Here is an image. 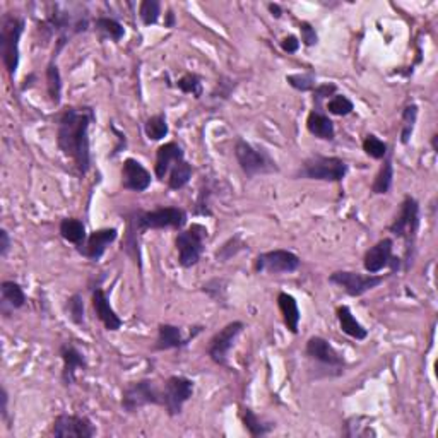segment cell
<instances>
[{"label": "cell", "mask_w": 438, "mask_h": 438, "mask_svg": "<svg viewBox=\"0 0 438 438\" xmlns=\"http://www.w3.org/2000/svg\"><path fill=\"white\" fill-rule=\"evenodd\" d=\"M94 118L96 115L91 106H69L57 118V144L65 156L72 159L81 177L91 168L89 127Z\"/></svg>", "instance_id": "1"}, {"label": "cell", "mask_w": 438, "mask_h": 438, "mask_svg": "<svg viewBox=\"0 0 438 438\" xmlns=\"http://www.w3.org/2000/svg\"><path fill=\"white\" fill-rule=\"evenodd\" d=\"M420 204L415 197L408 195L404 197L403 204H400L399 214L394 219V223L388 226V231L397 238H404L406 243V267H409L415 257V247L417 231H420Z\"/></svg>", "instance_id": "2"}, {"label": "cell", "mask_w": 438, "mask_h": 438, "mask_svg": "<svg viewBox=\"0 0 438 438\" xmlns=\"http://www.w3.org/2000/svg\"><path fill=\"white\" fill-rule=\"evenodd\" d=\"M24 19L16 14H4L0 23V55L2 64L11 77L19 67V40L24 31Z\"/></svg>", "instance_id": "3"}, {"label": "cell", "mask_w": 438, "mask_h": 438, "mask_svg": "<svg viewBox=\"0 0 438 438\" xmlns=\"http://www.w3.org/2000/svg\"><path fill=\"white\" fill-rule=\"evenodd\" d=\"M187 212L182 207H158L154 211H137L129 219V228L134 231L165 230V228L185 226Z\"/></svg>", "instance_id": "4"}, {"label": "cell", "mask_w": 438, "mask_h": 438, "mask_svg": "<svg viewBox=\"0 0 438 438\" xmlns=\"http://www.w3.org/2000/svg\"><path fill=\"white\" fill-rule=\"evenodd\" d=\"M347 173V163L335 156H312L303 161L296 171L298 178L318 182H341Z\"/></svg>", "instance_id": "5"}, {"label": "cell", "mask_w": 438, "mask_h": 438, "mask_svg": "<svg viewBox=\"0 0 438 438\" xmlns=\"http://www.w3.org/2000/svg\"><path fill=\"white\" fill-rule=\"evenodd\" d=\"M235 158L238 161L245 175L248 178L257 177V175H265L271 173V171H277L276 163L272 161V158L265 153L264 149L252 146L250 142L238 139L235 144Z\"/></svg>", "instance_id": "6"}, {"label": "cell", "mask_w": 438, "mask_h": 438, "mask_svg": "<svg viewBox=\"0 0 438 438\" xmlns=\"http://www.w3.org/2000/svg\"><path fill=\"white\" fill-rule=\"evenodd\" d=\"M161 391L151 379H142L129 384L122 392V408L127 413H137L146 406H161Z\"/></svg>", "instance_id": "7"}, {"label": "cell", "mask_w": 438, "mask_h": 438, "mask_svg": "<svg viewBox=\"0 0 438 438\" xmlns=\"http://www.w3.org/2000/svg\"><path fill=\"white\" fill-rule=\"evenodd\" d=\"M207 238V230L202 224H192L187 230L180 231L175 238L178 250V262L182 267H192L200 260L204 252V241Z\"/></svg>", "instance_id": "8"}, {"label": "cell", "mask_w": 438, "mask_h": 438, "mask_svg": "<svg viewBox=\"0 0 438 438\" xmlns=\"http://www.w3.org/2000/svg\"><path fill=\"white\" fill-rule=\"evenodd\" d=\"M194 380L187 379L182 375H173L165 382V387L161 391V406L166 409L170 416L182 415L183 406L194 396Z\"/></svg>", "instance_id": "9"}, {"label": "cell", "mask_w": 438, "mask_h": 438, "mask_svg": "<svg viewBox=\"0 0 438 438\" xmlns=\"http://www.w3.org/2000/svg\"><path fill=\"white\" fill-rule=\"evenodd\" d=\"M245 323L240 321L230 322L211 338L207 346V355L216 365L219 367H228V362H230V351L235 346L236 339L238 335L243 333Z\"/></svg>", "instance_id": "10"}, {"label": "cell", "mask_w": 438, "mask_h": 438, "mask_svg": "<svg viewBox=\"0 0 438 438\" xmlns=\"http://www.w3.org/2000/svg\"><path fill=\"white\" fill-rule=\"evenodd\" d=\"M300 257L296 253L284 250V248H276L259 253L255 259V271L259 274H282V272H294L300 269Z\"/></svg>", "instance_id": "11"}, {"label": "cell", "mask_w": 438, "mask_h": 438, "mask_svg": "<svg viewBox=\"0 0 438 438\" xmlns=\"http://www.w3.org/2000/svg\"><path fill=\"white\" fill-rule=\"evenodd\" d=\"M329 281L333 284L339 286L350 296H363V294L371 292V289L379 288L384 282V276H376V274H359L351 271H338L329 276Z\"/></svg>", "instance_id": "12"}, {"label": "cell", "mask_w": 438, "mask_h": 438, "mask_svg": "<svg viewBox=\"0 0 438 438\" xmlns=\"http://www.w3.org/2000/svg\"><path fill=\"white\" fill-rule=\"evenodd\" d=\"M52 433L57 438H91L96 435V427L89 417L62 413L53 421Z\"/></svg>", "instance_id": "13"}, {"label": "cell", "mask_w": 438, "mask_h": 438, "mask_svg": "<svg viewBox=\"0 0 438 438\" xmlns=\"http://www.w3.org/2000/svg\"><path fill=\"white\" fill-rule=\"evenodd\" d=\"M305 355L309 356L310 359H315L323 367H329L333 370L341 371L345 368L346 362L341 355L335 351V347L330 345L327 339L321 338V335H313L306 341L305 346Z\"/></svg>", "instance_id": "14"}, {"label": "cell", "mask_w": 438, "mask_h": 438, "mask_svg": "<svg viewBox=\"0 0 438 438\" xmlns=\"http://www.w3.org/2000/svg\"><path fill=\"white\" fill-rule=\"evenodd\" d=\"M118 238L117 228H103V230H96L89 233L88 238L81 247H77L79 253H83L86 259L96 262L103 257L106 248Z\"/></svg>", "instance_id": "15"}, {"label": "cell", "mask_w": 438, "mask_h": 438, "mask_svg": "<svg viewBox=\"0 0 438 438\" xmlns=\"http://www.w3.org/2000/svg\"><path fill=\"white\" fill-rule=\"evenodd\" d=\"M392 250H394V240L392 238H384L376 241L374 247L368 248L365 259H363V265H365L367 272L379 274L391 264H394L396 267L397 259H394V255H392Z\"/></svg>", "instance_id": "16"}, {"label": "cell", "mask_w": 438, "mask_h": 438, "mask_svg": "<svg viewBox=\"0 0 438 438\" xmlns=\"http://www.w3.org/2000/svg\"><path fill=\"white\" fill-rule=\"evenodd\" d=\"M122 187L130 192H146L151 187V173L137 159L127 158L122 166Z\"/></svg>", "instance_id": "17"}, {"label": "cell", "mask_w": 438, "mask_h": 438, "mask_svg": "<svg viewBox=\"0 0 438 438\" xmlns=\"http://www.w3.org/2000/svg\"><path fill=\"white\" fill-rule=\"evenodd\" d=\"M60 358L64 362L62 370V382L65 387H72L77 382V371L84 370L88 367L86 363V356L77 350L71 342H65L60 346Z\"/></svg>", "instance_id": "18"}, {"label": "cell", "mask_w": 438, "mask_h": 438, "mask_svg": "<svg viewBox=\"0 0 438 438\" xmlns=\"http://www.w3.org/2000/svg\"><path fill=\"white\" fill-rule=\"evenodd\" d=\"M185 159L182 146L177 142H166V144L159 146L156 151V165H154V173L158 180H165L170 170L177 165L178 161Z\"/></svg>", "instance_id": "19"}, {"label": "cell", "mask_w": 438, "mask_h": 438, "mask_svg": "<svg viewBox=\"0 0 438 438\" xmlns=\"http://www.w3.org/2000/svg\"><path fill=\"white\" fill-rule=\"evenodd\" d=\"M93 309L94 313H96V317L100 318L101 323L105 325L106 330H118L122 327V318L118 317L115 310H113V306L110 305L108 296H106V293L103 289H94L93 293Z\"/></svg>", "instance_id": "20"}, {"label": "cell", "mask_w": 438, "mask_h": 438, "mask_svg": "<svg viewBox=\"0 0 438 438\" xmlns=\"http://www.w3.org/2000/svg\"><path fill=\"white\" fill-rule=\"evenodd\" d=\"M194 339V335H183V330L171 323H159L158 327V339L154 342V350L156 351H168V350H180V347L187 346L188 341Z\"/></svg>", "instance_id": "21"}, {"label": "cell", "mask_w": 438, "mask_h": 438, "mask_svg": "<svg viewBox=\"0 0 438 438\" xmlns=\"http://www.w3.org/2000/svg\"><path fill=\"white\" fill-rule=\"evenodd\" d=\"M277 306H279V312L282 315V321L284 325L288 327V330L292 334H298V327H300V309H298V301L294 300V296L288 293H279L277 294Z\"/></svg>", "instance_id": "22"}, {"label": "cell", "mask_w": 438, "mask_h": 438, "mask_svg": "<svg viewBox=\"0 0 438 438\" xmlns=\"http://www.w3.org/2000/svg\"><path fill=\"white\" fill-rule=\"evenodd\" d=\"M306 129L313 137L322 139V141H334L335 139L334 122L325 113L317 112V110L310 112L309 118H306Z\"/></svg>", "instance_id": "23"}, {"label": "cell", "mask_w": 438, "mask_h": 438, "mask_svg": "<svg viewBox=\"0 0 438 438\" xmlns=\"http://www.w3.org/2000/svg\"><path fill=\"white\" fill-rule=\"evenodd\" d=\"M338 321H339V327H341V330L345 334L350 335V338L356 339V341H363V339L368 338V330L365 327L362 325L358 321H356V317L351 312V309L347 305H341L338 306Z\"/></svg>", "instance_id": "24"}, {"label": "cell", "mask_w": 438, "mask_h": 438, "mask_svg": "<svg viewBox=\"0 0 438 438\" xmlns=\"http://www.w3.org/2000/svg\"><path fill=\"white\" fill-rule=\"evenodd\" d=\"M0 293H2V312L7 315V309L18 310L26 305V294H24L21 284L16 281H4L0 284Z\"/></svg>", "instance_id": "25"}, {"label": "cell", "mask_w": 438, "mask_h": 438, "mask_svg": "<svg viewBox=\"0 0 438 438\" xmlns=\"http://www.w3.org/2000/svg\"><path fill=\"white\" fill-rule=\"evenodd\" d=\"M59 233L65 241L76 245V247H81V245L86 241V238H88L86 224L77 218H65L60 221Z\"/></svg>", "instance_id": "26"}, {"label": "cell", "mask_w": 438, "mask_h": 438, "mask_svg": "<svg viewBox=\"0 0 438 438\" xmlns=\"http://www.w3.org/2000/svg\"><path fill=\"white\" fill-rule=\"evenodd\" d=\"M241 421H243V427L248 432V435L253 438L269 435L274 428L272 423H267V421L260 420V417L248 408L241 409Z\"/></svg>", "instance_id": "27"}, {"label": "cell", "mask_w": 438, "mask_h": 438, "mask_svg": "<svg viewBox=\"0 0 438 438\" xmlns=\"http://www.w3.org/2000/svg\"><path fill=\"white\" fill-rule=\"evenodd\" d=\"M384 159H386V161H384L379 175H376L374 180V185H371V192H374L375 195L388 194V190L392 188V183H394V165H392V159L388 154Z\"/></svg>", "instance_id": "28"}, {"label": "cell", "mask_w": 438, "mask_h": 438, "mask_svg": "<svg viewBox=\"0 0 438 438\" xmlns=\"http://www.w3.org/2000/svg\"><path fill=\"white\" fill-rule=\"evenodd\" d=\"M47 89L48 96H50L53 105H60V98H62V76H60L59 65L55 64V59L47 67Z\"/></svg>", "instance_id": "29"}, {"label": "cell", "mask_w": 438, "mask_h": 438, "mask_svg": "<svg viewBox=\"0 0 438 438\" xmlns=\"http://www.w3.org/2000/svg\"><path fill=\"white\" fill-rule=\"evenodd\" d=\"M192 171L194 170H192L190 163H187L185 159H183V161H178L177 165L171 168L170 173H168V187H170L171 190H180V188H183L188 182H190Z\"/></svg>", "instance_id": "30"}, {"label": "cell", "mask_w": 438, "mask_h": 438, "mask_svg": "<svg viewBox=\"0 0 438 438\" xmlns=\"http://www.w3.org/2000/svg\"><path fill=\"white\" fill-rule=\"evenodd\" d=\"M94 28L103 38L112 40V42H120L125 36L124 26L112 18H96L94 19Z\"/></svg>", "instance_id": "31"}, {"label": "cell", "mask_w": 438, "mask_h": 438, "mask_svg": "<svg viewBox=\"0 0 438 438\" xmlns=\"http://www.w3.org/2000/svg\"><path fill=\"white\" fill-rule=\"evenodd\" d=\"M144 132L147 139H151V141H161V139H165L168 132H170L166 117L163 115V113H158V115L147 118L144 124Z\"/></svg>", "instance_id": "32"}, {"label": "cell", "mask_w": 438, "mask_h": 438, "mask_svg": "<svg viewBox=\"0 0 438 438\" xmlns=\"http://www.w3.org/2000/svg\"><path fill=\"white\" fill-rule=\"evenodd\" d=\"M417 120V105H408L403 110V125H400V142L409 144L413 132H415V125Z\"/></svg>", "instance_id": "33"}, {"label": "cell", "mask_w": 438, "mask_h": 438, "mask_svg": "<svg viewBox=\"0 0 438 438\" xmlns=\"http://www.w3.org/2000/svg\"><path fill=\"white\" fill-rule=\"evenodd\" d=\"M159 16H161V4L158 0H144L139 6V18L144 26H153L158 23Z\"/></svg>", "instance_id": "34"}, {"label": "cell", "mask_w": 438, "mask_h": 438, "mask_svg": "<svg viewBox=\"0 0 438 438\" xmlns=\"http://www.w3.org/2000/svg\"><path fill=\"white\" fill-rule=\"evenodd\" d=\"M177 88L182 93L192 94L194 98L202 96V79L194 72H187L177 81Z\"/></svg>", "instance_id": "35"}, {"label": "cell", "mask_w": 438, "mask_h": 438, "mask_svg": "<svg viewBox=\"0 0 438 438\" xmlns=\"http://www.w3.org/2000/svg\"><path fill=\"white\" fill-rule=\"evenodd\" d=\"M363 151H365L370 158L384 159L388 154V146L382 139L374 136V134H368L365 141H363Z\"/></svg>", "instance_id": "36"}, {"label": "cell", "mask_w": 438, "mask_h": 438, "mask_svg": "<svg viewBox=\"0 0 438 438\" xmlns=\"http://www.w3.org/2000/svg\"><path fill=\"white\" fill-rule=\"evenodd\" d=\"M327 110H329V113H333V115L346 117L355 110V103L350 98L345 96V94H334V96L327 101Z\"/></svg>", "instance_id": "37"}, {"label": "cell", "mask_w": 438, "mask_h": 438, "mask_svg": "<svg viewBox=\"0 0 438 438\" xmlns=\"http://www.w3.org/2000/svg\"><path fill=\"white\" fill-rule=\"evenodd\" d=\"M65 309H67L69 318H71L72 323H76V325H84V300L83 296H81L79 293L72 294L71 298L67 300V305H65Z\"/></svg>", "instance_id": "38"}, {"label": "cell", "mask_w": 438, "mask_h": 438, "mask_svg": "<svg viewBox=\"0 0 438 438\" xmlns=\"http://www.w3.org/2000/svg\"><path fill=\"white\" fill-rule=\"evenodd\" d=\"M288 84L296 91H313L315 89V77L313 74H292L286 77Z\"/></svg>", "instance_id": "39"}, {"label": "cell", "mask_w": 438, "mask_h": 438, "mask_svg": "<svg viewBox=\"0 0 438 438\" xmlns=\"http://www.w3.org/2000/svg\"><path fill=\"white\" fill-rule=\"evenodd\" d=\"M243 248H245L243 241L240 240V236H235V238L228 240L226 243H224L223 247L216 252V259H218V262H226V260H230L233 255H236L240 250H243Z\"/></svg>", "instance_id": "40"}, {"label": "cell", "mask_w": 438, "mask_h": 438, "mask_svg": "<svg viewBox=\"0 0 438 438\" xmlns=\"http://www.w3.org/2000/svg\"><path fill=\"white\" fill-rule=\"evenodd\" d=\"M335 91H338V86L333 83H325L321 86H315L313 89V103H315V110L317 112H322L321 105L323 100H330V98L334 96Z\"/></svg>", "instance_id": "41"}, {"label": "cell", "mask_w": 438, "mask_h": 438, "mask_svg": "<svg viewBox=\"0 0 438 438\" xmlns=\"http://www.w3.org/2000/svg\"><path fill=\"white\" fill-rule=\"evenodd\" d=\"M353 421L355 425H351L350 421L346 425L347 437H375V430L371 428V425H362L359 417H353Z\"/></svg>", "instance_id": "42"}, {"label": "cell", "mask_w": 438, "mask_h": 438, "mask_svg": "<svg viewBox=\"0 0 438 438\" xmlns=\"http://www.w3.org/2000/svg\"><path fill=\"white\" fill-rule=\"evenodd\" d=\"M204 293H207L209 296L212 298L214 301H223L224 300V288H223V281L219 279H212L209 281L207 284L202 286Z\"/></svg>", "instance_id": "43"}, {"label": "cell", "mask_w": 438, "mask_h": 438, "mask_svg": "<svg viewBox=\"0 0 438 438\" xmlns=\"http://www.w3.org/2000/svg\"><path fill=\"white\" fill-rule=\"evenodd\" d=\"M300 33H301V42L305 47H313L318 42V36L315 28L310 23H301L300 24Z\"/></svg>", "instance_id": "44"}, {"label": "cell", "mask_w": 438, "mask_h": 438, "mask_svg": "<svg viewBox=\"0 0 438 438\" xmlns=\"http://www.w3.org/2000/svg\"><path fill=\"white\" fill-rule=\"evenodd\" d=\"M281 48L282 52L286 53H296L300 50V40H298L294 35L286 36V38L281 40Z\"/></svg>", "instance_id": "45"}, {"label": "cell", "mask_w": 438, "mask_h": 438, "mask_svg": "<svg viewBox=\"0 0 438 438\" xmlns=\"http://www.w3.org/2000/svg\"><path fill=\"white\" fill-rule=\"evenodd\" d=\"M7 415H9V394H7L6 387H2V391H0V416H2V420H7Z\"/></svg>", "instance_id": "46"}, {"label": "cell", "mask_w": 438, "mask_h": 438, "mask_svg": "<svg viewBox=\"0 0 438 438\" xmlns=\"http://www.w3.org/2000/svg\"><path fill=\"white\" fill-rule=\"evenodd\" d=\"M11 250V236L7 230H0V257H6Z\"/></svg>", "instance_id": "47"}, {"label": "cell", "mask_w": 438, "mask_h": 438, "mask_svg": "<svg viewBox=\"0 0 438 438\" xmlns=\"http://www.w3.org/2000/svg\"><path fill=\"white\" fill-rule=\"evenodd\" d=\"M269 12H271V14L274 16V18L276 19H279L281 18V14H282V9H281V6L279 4H269Z\"/></svg>", "instance_id": "48"}, {"label": "cell", "mask_w": 438, "mask_h": 438, "mask_svg": "<svg viewBox=\"0 0 438 438\" xmlns=\"http://www.w3.org/2000/svg\"><path fill=\"white\" fill-rule=\"evenodd\" d=\"M166 16H168V23H166V26H168V28H173V24H175V23H173V12H171V11H168V14H166Z\"/></svg>", "instance_id": "49"}, {"label": "cell", "mask_w": 438, "mask_h": 438, "mask_svg": "<svg viewBox=\"0 0 438 438\" xmlns=\"http://www.w3.org/2000/svg\"><path fill=\"white\" fill-rule=\"evenodd\" d=\"M437 141H438V136L437 134H433V137H432V147H433V151H438V147H437Z\"/></svg>", "instance_id": "50"}]
</instances>
